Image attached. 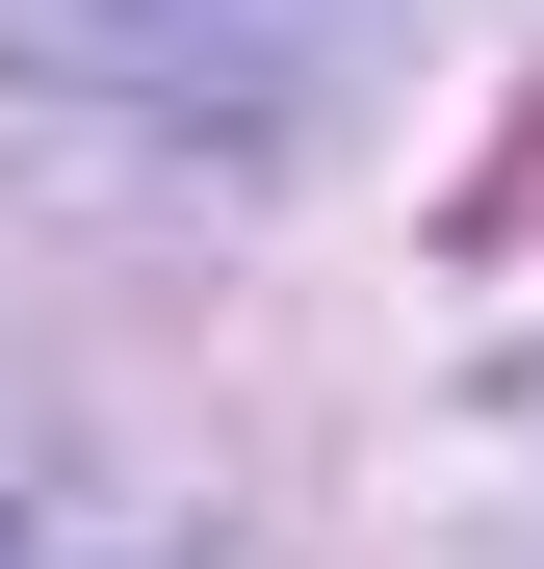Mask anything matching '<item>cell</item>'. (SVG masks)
Returning a JSON list of instances; mask_svg holds the SVG:
<instances>
[{"label": "cell", "mask_w": 544, "mask_h": 569, "mask_svg": "<svg viewBox=\"0 0 544 569\" xmlns=\"http://www.w3.org/2000/svg\"><path fill=\"white\" fill-rule=\"evenodd\" d=\"M0 27L78 52V78H130V104H286V52L337 0H0Z\"/></svg>", "instance_id": "obj_1"}, {"label": "cell", "mask_w": 544, "mask_h": 569, "mask_svg": "<svg viewBox=\"0 0 544 569\" xmlns=\"http://www.w3.org/2000/svg\"><path fill=\"white\" fill-rule=\"evenodd\" d=\"M518 233H544V104H518V156L467 181V259H518Z\"/></svg>", "instance_id": "obj_2"}, {"label": "cell", "mask_w": 544, "mask_h": 569, "mask_svg": "<svg viewBox=\"0 0 544 569\" xmlns=\"http://www.w3.org/2000/svg\"><path fill=\"white\" fill-rule=\"evenodd\" d=\"M0 569H27V518H0Z\"/></svg>", "instance_id": "obj_3"}]
</instances>
